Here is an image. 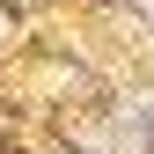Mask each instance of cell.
<instances>
[{
	"instance_id": "6da1fadb",
	"label": "cell",
	"mask_w": 154,
	"mask_h": 154,
	"mask_svg": "<svg viewBox=\"0 0 154 154\" xmlns=\"http://www.w3.org/2000/svg\"><path fill=\"white\" fill-rule=\"evenodd\" d=\"M147 15H154V0H147Z\"/></svg>"
}]
</instances>
